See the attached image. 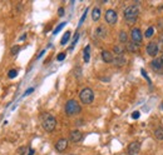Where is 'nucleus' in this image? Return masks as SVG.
Listing matches in <instances>:
<instances>
[{
    "instance_id": "1",
    "label": "nucleus",
    "mask_w": 163,
    "mask_h": 155,
    "mask_svg": "<svg viewBox=\"0 0 163 155\" xmlns=\"http://www.w3.org/2000/svg\"><path fill=\"white\" fill-rule=\"evenodd\" d=\"M138 15H139V9L136 5L127 6L126 10H124V19L128 24L136 23L137 19H138Z\"/></svg>"
},
{
    "instance_id": "2",
    "label": "nucleus",
    "mask_w": 163,
    "mask_h": 155,
    "mask_svg": "<svg viewBox=\"0 0 163 155\" xmlns=\"http://www.w3.org/2000/svg\"><path fill=\"white\" fill-rule=\"evenodd\" d=\"M64 110H65V114L69 115V116H73V115H77V114H80L82 111V106L80 104L74 100V99H70L67 101V104L64 106Z\"/></svg>"
},
{
    "instance_id": "3",
    "label": "nucleus",
    "mask_w": 163,
    "mask_h": 155,
    "mask_svg": "<svg viewBox=\"0 0 163 155\" xmlns=\"http://www.w3.org/2000/svg\"><path fill=\"white\" fill-rule=\"evenodd\" d=\"M42 126L47 133L54 131L57 126V119L52 114H44L42 119Z\"/></svg>"
},
{
    "instance_id": "4",
    "label": "nucleus",
    "mask_w": 163,
    "mask_h": 155,
    "mask_svg": "<svg viewBox=\"0 0 163 155\" xmlns=\"http://www.w3.org/2000/svg\"><path fill=\"white\" fill-rule=\"evenodd\" d=\"M79 100L82 101V104L84 105H89L93 103L94 100V93L90 88H84L82 89L79 93Z\"/></svg>"
},
{
    "instance_id": "5",
    "label": "nucleus",
    "mask_w": 163,
    "mask_h": 155,
    "mask_svg": "<svg viewBox=\"0 0 163 155\" xmlns=\"http://www.w3.org/2000/svg\"><path fill=\"white\" fill-rule=\"evenodd\" d=\"M104 19H106V22H107L109 25H114V24L117 23V20H118V14H117L116 10L108 9L107 12H106Z\"/></svg>"
},
{
    "instance_id": "6",
    "label": "nucleus",
    "mask_w": 163,
    "mask_h": 155,
    "mask_svg": "<svg viewBox=\"0 0 163 155\" xmlns=\"http://www.w3.org/2000/svg\"><path fill=\"white\" fill-rule=\"evenodd\" d=\"M130 36H132V43H134L137 45H140L142 43V32L138 28H133L130 32Z\"/></svg>"
},
{
    "instance_id": "7",
    "label": "nucleus",
    "mask_w": 163,
    "mask_h": 155,
    "mask_svg": "<svg viewBox=\"0 0 163 155\" xmlns=\"http://www.w3.org/2000/svg\"><path fill=\"white\" fill-rule=\"evenodd\" d=\"M140 150V144L138 141H132L127 147V154L128 155H137Z\"/></svg>"
},
{
    "instance_id": "8",
    "label": "nucleus",
    "mask_w": 163,
    "mask_h": 155,
    "mask_svg": "<svg viewBox=\"0 0 163 155\" xmlns=\"http://www.w3.org/2000/svg\"><path fill=\"white\" fill-rule=\"evenodd\" d=\"M69 140L73 141V143H79L83 140V133L80 130H73L70 131V135H69Z\"/></svg>"
},
{
    "instance_id": "9",
    "label": "nucleus",
    "mask_w": 163,
    "mask_h": 155,
    "mask_svg": "<svg viewBox=\"0 0 163 155\" xmlns=\"http://www.w3.org/2000/svg\"><path fill=\"white\" fill-rule=\"evenodd\" d=\"M68 148V140L62 138V139H59L57 143H55V150L58 153H63L64 150H67Z\"/></svg>"
},
{
    "instance_id": "10",
    "label": "nucleus",
    "mask_w": 163,
    "mask_h": 155,
    "mask_svg": "<svg viewBox=\"0 0 163 155\" xmlns=\"http://www.w3.org/2000/svg\"><path fill=\"white\" fill-rule=\"evenodd\" d=\"M159 51V48H158V44L157 43H149L147 45V54L149 56H156Z\"/></svg>"
},
{
    "instance_id": "11",
    "label": "nucleus",
    "mask_w": 163,
    "mask_h": 155,
    "mask_svg": "<svg viewBox=\"0 0 163 155\" xmlns=\"http://www.w3.org/2000/svg\"><path fill=\"white\" fill-rule=\"evenodd\" d=\"M102 60H103L104 63H107V64L113 63V61H114L113 54H112L110 51H108V50H103V51H102Z\"/></svg>"
},
{
    "instance_id": "12",
    "label": "nucleus",
    "mask_w": 163,
    "mask_h": 155,
    "mask_svg": "<svg viewBox=\"0 0 163 155\" xmlns=\"http://www.w3.org/2000/svg\"><path fill=\"white\" fill-rule=\"evenodd\" d=\"M151 65H152V68H153L154 70H161V69H163V66H162V60H161V58L153 59V60H152V63H151Z\"/></svg>"
},
{
    "instance_id": "13",
    "label": "nucleus",
    "mask_w": 163,
    "mask_h": 155,
    "mask_svg": "<svg viewBox=\"0 0 163 155\" xmlns=\"http://www.w3.org/2000/svg\"><path fill=\"white\" fill-rule=\"evenodd\" d=\"M114 65L116 66H118V68H120V66H123V65H126V63H127V60H126V58L124 56H117V58H114Z\"/></svg>"
},
{
    "instance_id": "14",
    "label": "nucleus",
    "mask_w": 163,
    "mask_h": 155,
    "mask_svg": "<svg viewBox=\"0 0 163 155\" xmlns=\"http://www.w3.org/2000/svg\"><path fill=\"white\" fill-rule=\"evenodd\" d=\"M100 18V9L99 8H94L92 10V19L94 20V22H98Z\"/></svg>"
},
{
    "instance_id": "15",
    "label": "nucleus",
    "mask_w": 163,
    "mask_h": 155,
    "mask_svg": "<svg viewBox=\"0 0 163 155\" xmlns=\"http://www.w3.org/2000/svg\"><path fill=\"white\" fill-rule=\"evenodd\" d=\"M154 135H156V138H157L158 140H163V126H161V128H157V129H156Z\"/></svg>"
},
{
    "instance_id": "16",
    "label": "nucleus",
    "mask_w": 163,
    "mask_h": 155,
    "mask_svg": "<svg viewBox=\"0 0 163 155\" xmlns=\"http://www.w3.org/2000/svg\"><path fill=\"white\" fill-rule=\"evenodd\" d=\"M69 39H70V32H67V33L63 35L62 40H60V44H62V45H65L68 41H69Z\"/></svg>"
},
{
    "instance_id": "17",
    "label": "nucleus",
    "mask_w": 163,
    "mask_h": 155,
    "mask_svg": "<svg viewBox=\"0 0 163 155\" xmlns=\"http://www.w3.org/2000/svg\"><path fill=\"white\" fill-rule=\"evenodd\" d=\"M113 50H114V53L117 54V56H123V48L122 46H118V45H116L114 48H113Z\"/></svg>"
},
{
    "instance_id": "18",
    "label": "nucleus",
    "mask_w": 163,
    "mask_h": 155,
    "mask_svg": "<svg viewBox=\"0 0 163 155\" xmlns=\"http://www.w3.org/2000/svg\"><path fill=\"white\" fill-rule=\"evenodd\" d=\"M89 49H90V46H89V45H88V46H85V49H84V61H85V63H88L89 59H90Z\"/></svg>"
},
{
    "instance_id": "19",
    "label": "nucleus",
    "mask_w": 163,
    "mask_h": 155,
    "mask_svg": "<svg viewBox=\"0 0 163 155\" xmlns=\"http://www.w3.org/2000/svg\"><path fill=\"white\" fill-rule=\"evenodd\" d=\"M119 40L122 41V43H127V41H128V36H127L126 32H120L119 33Z\"/></svg>"
},
{
    "instance_id": "20",
    "label": "nucleus",
    "mask_w": 163,
    "mask_h": 155,
    "mask_svg": "<svg viewBox=\"0 0 163 155\" xmlns=\"http://www.w3.org/2000/svg\"><path fill=\"white\" fill-rule=\"evenodd\" d=\"M138 46H139V45H137V44H134V43H129V44H127V49H128L129 51H137Z\"/></svg>"
},
{
    "instance_id": "21",
    "label": "nucleus",
    "mask_w": 163,
    "mask_h": 155,
    "mask_svg": "<svg viewBox=\"0 0 163 155\" xmlns=\"http://www.w3.org/2000/svg\"><path fill=\"white\" fill-rule=\"evenodd\" d=\"M16 75H18V70H16V69H12V70H9V73H8V76H9L10 79L15 78Z\"/></svg>"
},
{
    "instance_id": "22",
    "label": "nucleus",
    "mask_w": 163,
    "mask_h": 155,
    "mask_svg": "<svg viewBox=\"0 0 163 155\" xmlns=\"http://www.w3.org/2000/svg\"><path fill=\"white\" fill-rule=\"evenodd\" d=\"M97 35H99V36H104V35H106V29H104L103 26H99V28L97 29Z\"/></svg>"
},
{
    "instance_id": "23",
    "label": "nucleus",
    "mask_w": 163,
    "mask_h": 155,
    "mask_svg": "<svg viewBox=\"0 0 163 155\" xmlns=\"http://www.w3.org/2000/svg\"><path fill=\"white\" fill-rule=\"evenodd\" d=\"M153 33H154V28H152V26H151V28L147 29V32H146L144 35H146V38H151L152 35H153Z\"/></svg>"
},
{
    "instance_id": "24",
    "label": "nucleus",
    "mask_w": 163,
    "mask_h": 155,
    "mask_svg": "<svg viewBox=\"0 0 163 155\" xmlns=\"http://www.w3.org/2000/svg\"><path fill=\"white\" fill-rule=\"evenodd\" d=\"M65 24H67V23H62V24H59V25H58V26L55 28V30H54V32H53V34H54V35H55V34H58V33L60 32V30H62V29H63V28L65 26Z\"/></svg>"
},
{
    "instance_id": "25",
    "label": "nucleus",
    "mask_w": 163,
    "mask_h": 155,
    "mask_svg": "<svg viewBox=\"0 0 163 155\" xmlns=\"http://www.w3.org/2000/svg\"><path fill=\"white\" fill-rule=\"evenodd\" d=\"M19 50H20V46H19V45H15V46H13V48H12V55H15V54H18V53H19Z\"/></svg>"
},
{
    "instance_id": "26",
    "label": "nucleus",
    "mask_w": 163,
    "mask_h": 155,
    "mask_svg": "<svg viewBox=\"0 0 163 155\" xmlns=\"http://www.w3.org/2000/svg\"><path fill=\"white\" fill-rule=\"evenodd\" d=\"M78 39H79V34L77 33V34H75V36H74V40H73V44H72V45H70V48H69V50H72V49L74 48V45L77 44V41H78Z\"/></svg>"
},
{
    "instance_id": "27",
    "label": "nucleus",
    "mask_w": 163,
    "mask_h": 155,
    "mask_svg": "<svg viewBox=\"0 0 163 155\" xmlns=\"http://www.w3.org/2000/svg\"><path fill=\"white\" fill-rule=\"evenodd\" d=\"M64 59H65V53L58 54V56H57V60H58V61H62V60H64Z\"/></svg>"
},
{
    "instance_id": "28",
    "label": "nucleus",
    "mask_w": 163,
    "mask_h": 155,
    "mask_svg": "<svg viewBox=\"0 0 163 155\" xmlns=\"http://www.w3.org/2000/svg\"><path fill=\"white\" fill-rule=\"evenodd\" d=\"M20 155H24L26 153V148L25 147H22V148H19V151H18Z\"/></svg>"
},
{
    "instance_id": "29",
    "label": "nucleus",
    "mask_w": 163,
    "mask_h": 155,
    "mask_svg": "<svg viewBox=\"0 0 163 155\" xmlns=\"http://www.w3.org/2000/svg\"><path fill=\"white\" fill-rule=\"evenodd\" d=\"M33 91H34V88H29V89L24 93V95H23V96H26V95H29V94H32Z\"/></svg>"
},
{
    "instance_id": "30",
    "label": "nucleus",
    "mask_w": 163,
    "mask_h": 155,
    "mask_svg": "<svg viewBox=\"0 0 163 155\" xmlns=\"http://www.w3.org/2000/svg\"><path fill=\"white\" fill-rule=\"evenodd\" d=\"M139 115H140V113H139V111H134L133 114H132V118H133V119H138Z\"/></svg>"
},
{
    "instance_id": "31",
    "label": "nucleus",
    "mask_w": 163,
    "mask_h": 155,
    "mask_svg": "<svg viewBox=\"0 0 163 155\" xmlns=\"http://www.w3.org/2000/svg\"><path fill=\"white\" fill-rule=\"evenodd\" d=\"M85 16H87V12H84V14L82 15V19H80V22H79V25H82V24H83V22L85 20Z\"/></svg>"
},
{
    "instance_id": "32",
    "label": "nucleus",
    "mask_w": 163,
    "mask_h": 155,
    "mask_svg": "<svg viewBox=\"0 0 163 155\" xmlns=\"http://www.w3.org/2000/svg\"><path fill=\"white\" fill-rule=\"evenodd\" d=\"M58 15H59V16H63V15H64V9H63V8H59Z\"/></svg>"
},
{
    "instance_id": "33",
    "label": "nucleus",
    "mask_w": 163,
    "mask_h": 155,
    "mask_svg": "<svg viewBox=\"0 0 163 155\" xmlns=\"http://www.w3.org/2000/svg\"><path fill=\"white\" fill-rule=\"evenodd\" d=\"M159 44L162 45V50H163V34H162L161 38H159ZM159 44H158V45H159Z\"/></svg>"
},
{
    "instance_id": "34",
    "label": "nucleus",
    "mask_w": 163,
    "mask_h": 155,
    "mask_svg": "<svg viewBox=\"0 0 163 155\" xmlns=\"http://www.w3.org/2000/svg\"><path fill=\"white\" fill-rule=\"evenodd\" d=\"M34 153H35L34 149H29V154H28V155H34Z\"/></svg>"
},
{
    "instance_id": "35",
    "label": "nucleus",
    "mask_w": 163,
    "mask_h": 155,
    "mask_svg": "<svg viewBox=\"0 0 163 155\" xmlns=\"http://www.w3.org/2000/svg\"><path fill=\"white\" fill-rule=\"evenodd\" d=\"M44 53H45V50H43V51H42V53H40V54H39V55H38V58H40V56H42V55H43V54H44Z\"/></svg>"
},
{
    "instance_id": "36",
    "label": "nucleus",
    "mask_w": 163,
    "mask_h": 155,
    "mask_svg": "<svg viewBox=\"0 0 163 155\" xmlns=\"http://www.w3.org/2000/svg\"><path fill=\"white\" fill-rule=\"evenodd\" d=\"M25 38H26V34H24V35H23V36H22V38H20V40H24V39H25Z\"/></svg>"
},
{
    "instance_id": "37",
    "label": "nucleus",
    "mask_w": 163,
    "mask_h": 155,
    "mask_svg": "<svg viewBox=\"0 0 163 155\" xmlns=\"http://www.w3.org/2000/svg\"><path fill=\"white\" fill-rule=\"evenodd\" d=\"M161 60H162V66H163V55H162V58H161Z\"/></svg>"
}]
</instances>
